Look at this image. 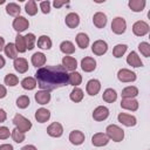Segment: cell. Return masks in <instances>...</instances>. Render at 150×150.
I'll return each instance as SVG.
<instances>
[{"label": "cell", "instance_id": "obj_1", "mask_svg": "<svg viewBox=\"0 0 150 150\" xmlns=\"http://www.w3.org/2000/svg\"><path fill=\"white\" fill-rule=\"evenodd\" d=\"M35 79L38 86L46 91H50L68 84V73L60 64L39 68L35 73Z\"/></svg>", "mask_w": 150, "mask_h": 150}, {"label": "cell", "instance_id": "obj_2", "mask_svg": "<svg viewBox=\"0 0 150 150\" xmlns=\"http://www.w3.org/2000/svg\"><path fill=\"white\" fill-rule=\"evenodd\" d=\"M105 131H107L105 135L108 136V138H110V139H112L115 142H121L124 138V131L120 127H117L115 124L108 125Z\"/></svg>", "mask_w": 150, "mask_h": 150}, {"label": "cell", "instance_id": "obj_3", "mask_svg": "<svg viewBox=\"0 0 150 150\" xmlns=\"http://www.w3.org/2000/svg\"><path fill=\"white\" fill-rule=\"evenodd\" d=\"M13 124L16 127V129L21 132H26L32 128V123L29 120H27L26 117H23L20 114H16L13 118Z\"/></svg>", "mask_w": 150, "mask_h": 150}, {"label": "cell", "instance_id": "obj_4", "mask_svg": "<svg viewBox=\"0 0 150 150\" xmlns=\"http://www.w3.org/2000/svg\"><path fill=\"white\" fill-rule=\"evenodd\" d=\"M125 28H127V22L123 18H115L111 22V29L115 34H123L125 32Z\"/></svg>", "mask_w": 150, "mask_h": 150}, {"label": "cell", "instance_id": "obj_5", "mask_svg": "<svg viewBox=\"0 0 150 150\" xmlns=\"http://www.w3.org/2000/svg\"><path fill=\"white\" fill-rule=\"evenodd\" d=\"M132 32L137 36H143V35L148 34V32H149V25L146 22H144V21H141V20L139 21H136L134 23V26H132Z\"/></svg>", "mask_w": 150, "mask_h": 150}, {"label": "cell", "instance_id": "obj_6", "mask_svg": "<svg viewBox=\"0 0 150 150\" xmlns=\"http://www.w3.org/2000/svg\"><path fill=\"white\" fill-rule=\"evenodd\" d=\"M117 77L121 82H132L136 80V74L129 69H121L117 73Z\"/></svg>", "mask_w": 150, "mask_h": 150}, {"label": "cell", "instance_id": "obj_7", "mask_svg": "<svg viewBox=\"0 0 150 150\" xmlns=\"http://www.w3.org/2000/svg\"><path fill=\"white\" fill-rule=\"evenodd\" d=\"M28 26H29V22H28V20H27L26 18H23V16H18V18H15L14 21H13V28H14L16 32H19V33L26 30V29L28 28Z\"/></svg>", "mask_w": 150, "mask_h": 150}, {"label": "cell", "instance_id": "obj_8", "mask_svg": "<svg viewBox=\"0 0 150 150\" xmlns=\"http://www.w3.org/2000/svg\"><path fill=\"white\" fill-rule=\"evenodd\" d=\"M91 50H93V53L96 54V55H103V54L108 50V45H107V42L103 41V40H97V41H95V42L93 43Z\"/></svg>", "mask_w": 150, "mask_h": 150}, {"label": "cell", "instance_id": "obj_9", "mask_svg": "<svg viewBox=\"0 0 150 150\" xmlns=\"http://www.w3.org/2000/svg\"><path fill=\"white\" fill-rule=\"evenodd\" d=\"M117 118H118V122H121V123L124 124L125 127H134V125L136 124V117L132 116V115L125 114V112L118 114Z\"/></svg>", "mask_w": 150, "mask_h": 150}, {"label": "cell", "instance_id": "obj_10", "mask_svg": "<svg viewBox=\"0 0 150 150\" xmlns=\"http://www.w3.org/2000/svg\"><path fill=\"white\" fill-rule=\"evenodd\" d=\"M108 142H109V138H108V136H107L105 134H103V132H97V134H95V135L93 136V138H91V143H93V145H95V146H103V145H107Z\"/></svg>", "mask_w": 150, "mask_h": 150}, {"label": "cell", "instance_id": "obj_11", "mask_svg": "<svg viewBox=\"0 0 150 150\" xmlns=\"http://www.w3.org/2000/svg\"><path fill=\"white\" fill-rule=\"evenodd\" d=\"M13 66H14V69L16 71H19L20 74H23V73H26L28 70V62L23 57H16V59H14Z\"/></svg>", "mask_w": 150, "mask_h": 150}, {"label": "cell", "instance_id": "obj_12", "mask_svg": "<svg viewBox=\"0 0 150 150\" xmlns=\"http://www.w3.org/2000/svg\"><path fill=\"white\" fill-rule=\"evenodd\" d=\"M108 116H109V110L107 107H103V105L97 107L93 112V117L95 121H103Z\"/></svg>", "mask_w": 150, "mask_h": 150}, {"label": "cell", "instance_id": "obj_13", "mask_svg": "<svg viewBox=\"0 0 150 150\" xmlns=\"http://www.w3.org/2000/svg\"><path fill=\"white\" fill-rule=\"evenodd\" d=\"M47 132L52 137H60L63 134V128L59 122H54L47 128Z\"/></svg>", "mask_w": 150, "mask_h": 150}, {"label": "cell", "instance_id": "obj_14", "mask_svg": "<svg viewBox=\"0 0 150 150\" xmlns=\"http://www.w3.org/2000/svg\"><path fill=\"white\" fill-rule=\"evenodd\" d=\"M81 67H82V69H83L84 71L90 73V71H93V70L96 68V61H95L93 57L87 56V57L82 59V61H81Z\"/></svg>", "mask_w": 150, "mask_h": 150}, {"label": "cell", "instance_id": "obj_15", "mask_svg": "<svg viewBox=\"0 0 150 150\" xmlns=\"http://www.w3.org/2000/svg\"><path fill=\"white\" fill-rule=\"evenodd\" d=\"M100 89H101V83H100L98 80H95L94 79V80L88 81V83H87V93L89 95L95 96L100 91Z\"/></svg>", "mask_w": 150, "mask_h": 150}, {"label": "cell", "instance_id": "obj_16", "mask_svg": "<svg viewBox=\"0 0 150 150\" xmlns=\"http://www.w3.org/2000/svg\"><path fill=\"white\" fill-rule=\"evenodd\" d=\"M62 67L66 70L74 71L76 69V67H77V62L71 56H63V59H62Z\"/></svg>", "mask_w": 150, "mask_h": 150}, {"label": "cell", "instance_id": "obj_17", "mask_svg": "<svg viewBox=\"0 0 150 150\" xmlns=\"http://www.w3.org/2000/svg\"><path fill=\"white\" fill-rule=\"evenodd\" d=\"M93 22L97 28H103L107 25V15L102 12H97L94 14Z\"/></svg>", "mask_w": 150, "mask_h": 150}, {"label": "cell", "instance_id": "obj_18", "mask_svg": "<svg viewBox=\"0 0 150 150\" xmlns=\"http://www.w3.org/2000/svg\"><path fill=\"white\" fill-rule=\"evenodd\" d=\"M69 141H70L73 144H75V145H80V144H82L83 141H84V135H83V132L80 131V130H74V131H71V132L69 134Z\"/></svg>", "mask_w": 150, "mask_h": 150}, {"label": "cell", "instance_id": "obj_19", "mask_svg": "<svg viewBox=\"0 0 150 150\" xmlns=\"http://www.w3.org/2000/svg\"><path fill=\"white\" fill-rule=\"evenodd\" d=\"M121 107L123 109L135 111V110L138 109V102L136 100H134V98H123L121 101Z\"/></svg>", "mask_w": 150, "mask_h": 150}, {"label": "cell", "instance_id": "obj_20", "mask_svg": "<svg viewBox=\"0 0 150 150\" xmlns=\"http://www.w3.org/2000/svg\"><path fill=\"white\" fill-rule=\"evenodd\" d=\"M49 117H50V112H49V110H47L45 108H40L35 112V120L39 123H45L46 121L49 120Z\"/></svg>", "mask_w": 150, "mask_h": 150}, {"label": "cell", "instance_id": "obj_21", "mask_svg": "<svg viewBox=\"0 0 150 150\" xmlns=\"http://www.w3.org/2000/svg\"><path fill=\"white\" fill-rule=\"evenodd\" d=\"M80 23V18L76 13H69L66 15V25L69 28H75Z\"/></svg>", "mask_w": 150, "mask_h": 150}, {"label": "cell", "instance_id": "obj_22", "mask_svg": "<svg viewBox=\"0 0 150 150\" xmlns=\"http://www.w3.org/2000/svg\"><path fill=\"white\" fill-rule=\"evenodd\" d=\"M35 101L39 104H47L50 101V94L46 90H40L35 94Z\"/></svg>", "mask_w": 150, "mask_h": 150}, {"label": "cell", "instance_id": "obj_23", "mask_svg": "<svg viewBox=\"0 0 150 150\" xmlns=\"http://www.w3.org/2000/svg\"><path fill=\"white\" fill-rule=\"evenodd\" d=\"M46 62V55L43 53H34L32 56V63L34 67H41Z\"/></svg>", "mask_w": 150, "mask_h": 150}, {"label": "cell", "instance_id": "obj_24", "mask_svg": "<svg viewBox=\"0 0 150 150\" xmlns=\"http://www.w3.org/2000/svg\"><path fill=\"white\" fill-rule=\"evenodd\" d=\"M127 62H128L130 66H132V67H142V66H143V63H142L139 56H138L135 52H131V53L127 56Z\"/></svg>", "mask_w": 150, "mask_h": 150}, {"label": "cell", "instance_id": "obj_25", "mask_svg": "<svg viewBox=\"0 0 150 150\" xmlns=\"http://www.w3.org/2000/svg\"><path fill=\"white\" fill-rule=\"evenodd\" d=\"M121 95H122L123 98H134L135 96L138 95V89L134 86H129V87H127L122 90Z\"/></svg>", "mask_w": 150, "mask_h": 150}, {"label": "cell", "instance_id": "obj_26", "mask_svg": "<svg viewBox=\"0 0 150 150\" xmlns=\"http://www.w3.org/2000/svg\"><path fill=\"white\" fill-rule=\"evenodd\" d=\"M76 43H77V46L80 48L86 49L88 47V45H89V38H88V35L84 34V33H79L76 35Z\"/></svg>", "mask_w": 150, "mask_h": 150}, {"label": "cell", "instance_id": "obj_27", "mask_svg": "<svg viewBox=\"0 0 150 150\" xmlns=\"http://www.w3.org/2000/svg\"><path fill=\"white\" fill-rule=\"evenodd\" d=\"M129 7L134 12H142L145 7V1L144 0H130Z\"/></svg>", "mask_w": 150, "mask_h": 150}, {"label": "cell", "instance_id": "obj_28", "mask_svg": "<svg viewBox=\"0 0 150 150\" xmlns=\"http://www.w3.org/2000/svg\"><path fill=\"white\" fill-rule=\"evenodd\" d=\"M102 97H103V100H104L105 102H108V103H112V102L116 101V98H117V94H116V91H115L114 89L108 88V89L104 90Z\"/></svg>", "mask_w": 150, "mask_h": 150}, {"label": "cell", "instance_id": "obj_29", "mask_svg": "<svg viewBox=\"0 0 150 150\" xmlns=\"http://www.w3.org/2000/svg\"><path fill=\"white\" fill-rule=\"evenodd\" d=\"M38 47L42 49H50L52 48V40L47 35H41L38 40Z\"/></svg>", "mask_w": 150, "mask_h": 150}, {"label": "cell", "instance_id": "obj_30", "mask_svg": "<svg viewBox=\"0 0 150 150\" xmlns=\"http://www.w3.org/2000/svg\"><path fill=\"white\" fill-rule=\"evenodd\" d=\"M4 50H5V54L9 57V59H16V54H18V50H16V47H15V43H7L5 47H4Z\"/></svg>", "mask_w": 150, "mask_h": 150}, {"label": "cell", "instance_id": "obj_31", "mask_svg": "<svg viewBox=\"0 0 150 150\" xmlns=\"http://www.w3.org/2000/svg\"><path fill=\"white\" fill-rule=\"evenodd\" d=\"M82 82V76L80 73L77 71H71L70 74H68V83H70L71 86H79Z\"/></svg>", "mask_w": 150, "mask_h": 150}, {"label": "cell", "instance_id": "obj_32", "mask_svg": "<svg viewBox=\"0 0 150 150\" xmlns=\"http://www.w3.org/2000/svg\"><path fill=\"white\" fill-rule=\"evenodd\" d=\"M6 12H7L9 15H12V16H16V18H18V15H19L20 12H21V8H20L19 5H16V4H14V2H9V4H7V6H6Z\"/></svg>", "mask_w": 150, "mask_h": 150}, {"label": "cell", "instance_id": "obj_33", "mask_svg": "<svg viewBox=\"0 0 150 150\" xmlns=\"http://www.w3.org/2000/svg\"><path fill=\"white\" fill-rule=\"evenodd\" d=\"M23 39H25L26 48H27L28 50L33 49V48H34V46H35V41H36L35 35H34L33 33H28L27 35H25V36H23Z\"/></svg>", "mask_w": 150, "mask_h": 150}, {"label": "cell", "instance_id": "obj_34", "mask_svg": "<svg viewBox=\"0 0 150 150\" xmlns=\"http://www.w3.org/2000/svg\"><path fill=\"white\" fill-rule=\"evenodd\" d=\"M15 47H16V50L19 53H25L27 50L26 48V45H25V39L22 35L18 34L16 38H15Z\"/></svg>", "mask_w": 150, "mask_h": 150}, {"label": "cell", "instance_id": "obj_35", "mask_svg": "<svg viewBox=\"0 0 150 150\" xmlns=\"http://www.w3.org/2000/svg\"><path fill=\"white\" fill-rule=\"evenodd\" d=\"M60 49L64 54H73L75 52V47H74V45L70 41H63L60 45Z\"/></svg>", "mask_w": 150, "mask_h": 150}, {"label": "cell", "instance_id": "obj_36", "mask_svg": "<svg viewBox=\"0 0 150 150\" xmlns=\"http://www.w3.org/2000/svg\"><path fill=\"white\" fill-rule=\"evenodd\" d=\"M21 86L23 89L26 90H32L36 87V81L33 79V77H26L21 81Z\"/></svg>", "mask_w": 150, "mask_h": 150}, {"label": "cell", "instance_id": "obj_37", "mask_svg": "<svg viewBox=\"0 0 150 150\" xmlns=\"http://www.w3.org/2000/svg\"><path fill=\"white\" fill-rule=\"evenodd\" d=\"M82 98H83V91L80 88L75 87L70 93V100L74 102H80L82 101Z\"/></svg>", "mask_w": 150, "mask_h": 150}, {"label": "cell", "instance_id": "obj_38", "mask_svg": "<svg viewBox=\"0 0 150 150\" xmlns=\"http://www.w3.org/2000/svg\"><path fill=\"white\" fill-rule=\"evenodd\" d=\"M25 8H26V13H27L28 15H35V14L38 13V7H36V4H35L34 0H29V1L26 4Z\"/></svg>", "mask_w": 150, "mask_h": 150}, {"label": "cell", "instance_id": "obj_39", "mask_svg": "<svg viewBox=\"0 0 150 150\" xmlns=\"http://www.w3.org/2000/svg\"><path fill=\"white\" fill-rule=\"evenodd\" d=\"M127 49H128L127 45H117V46H115L114 49H112V55H114L115 57H121V56L127 52Z\"/></svg>", "mask_w": 150, "mask_h": 150}, {"label": "cell", "instance_id": "obj_40", "mask_svg": "<svg viewBox=\"0 0 150 150\" xmlns=\"http://www.w3.org/2000/svg\"><path fill=\"white\" fill-rule=\"evenodd\" d=\"M5 83H6L7 86L14 87V86H16V84L19 83V79H18V76L14 75V74H7V75L5 76Z\"/></svg>", "mask_w": 150, "mask_h": 150}, {"label": "cell", "instance_id": "obj_41", "mask_svg": "<svg viewBox=\"0 0 150 150\" xmlns=\"http://www.w3.org/2000/svg\"><path fill=\"white\" fill-rule=\"evenodd\" d=\"M29 103H30L29 97L26 96V95H22V96L18 97V100H16V105H18L19 108H21V109L27 108V107L29 105Z\"/></svg>", "mask_w": 150, "mask_h": 150}, {"label": "cell", "instance_id": "obj_42", "mask_svg": "<svg viewBox=\"0 0 150 150\" xmlns=\"http://www.w3.org/2000/svg\"><path fill=\"white\" fill-rule=\"evenodd\" d=\"M11 135H12L13 141L16 142V143H21V142L25 141V132L19 131L16 128H15L14 130H12V134H11Z\"/></svg>", "mask_w": 150, "mask_h": 150}, {"label": "cell", "instance_id": "obj_43", "mask_svg": "<svg viewBox=\"0 0 150 150\" xmlns=\"http://www.w3.org/2000/svg\"><path fill=\"white\" fill-rule=\"evenodd\" d=\"M138 49L139 52L145 56V57H149L150 56V45L148 42H141L138 45Z\"/></svg>", "mask_w": 150, "mask_h": 150}, {"label": "cell", "instance_id": "obj_44", "mask_svg": "<svg viewBox=\"0 0 150 150\" xmlns=\"http://www.w3.org/2000/svg\"><path fill=\"white\" fill-rule=\"evenodd\" d=\"M11 135V131L7 127H0V139H6Z\"/></svg>", "mask_w": 150, "mask_h": 150}, {"label": "cell", "instance_id": "obj_45", "mask_svg": "<svg viewBox=\"0 0 150 150\" xmlns=\"http://www.w3.org/2000/svg\"><path fill=\"white\" fill-rule=\"evenodd\" d=\"M40 8H41V11L45 14L49 13V11H50V2L49 1H41L40 2Z\"/></svg>", "mask_w": 150, "mask_h": 150}, {"label": "cell", "instance_id": "obj_46", "mask_svg": "<svg viewBox=\"0 0 150 150\" xmlns=\"http://www.w3.org/2000/svg\"><path fill=\"white\" fill-rule=\"evenodd\" d=\"M6 117H7V114H6V111H5L4 109H0V123L5 122Z\"/></svg>", "mask_w": 150, "mask_h": 150}, {"label": "cell", "instance_id": "obj_47", "mask_svg": "<svg viewBox=\"0 0 150 150\" xmlns=\"http://www.w3.org/2000/svg\"><path fill=\"white\" fill-rule=\"evenodd\" d=\"M6 94H7L6 88H5L2 84H0V98H4V97L6 96Z\"/></svg>", "mask_w": 150, "mask_h": 150}, {"label": "cell", "instance_id": "obj_48", "mask_svg": "<svg viewBox=\"0 0 150 150\" xmlns=\"http://www.w3.org/2000/svg\"><path fill=\"white\" fill-rule=\"evenodd\" d=\"M64 4H68V2H67V1H56V0H55V1L53 2V5H54V6L56 7V8H59V7L63 6Z\"/></svg>", "mask_w": 150, "mask_h": 150}, {"label": "cell", "instance_id": "obj_49", "mask_svg": "<svg viewBox=\"0 0 150 150\" xmlns=\"http://www.w3.org/2000/svg\"><path fill=\"white\" fill-rule=\"evenodd\" d=\"M0 150H13V146L11 144H2L0 145Z\"/></svg>", "mask_w": 150, "mask_h": 150}, {"label": "cell", "instance_id": "obj_50", "mask_svg": "<svg viewBox=\"0 0 150 150\" xmlns=\"http://www.w3.org/2000/svg\"><path fill=\"white\" fill-rule=\"evenodd\" d=\"M21 150H36V148L34 145H25L21 148Z\"/></svg>", "mask_w": 150, "mask_h": 150}, {"label": "cell", "instance_id": "obj_51", "mask_svg": "<svg viewBox=\"0 0 150 150\" xmlns=\"http://www.w3.org/2000/svg\"><path fill=\"white\" fill-rule=\"evenodd\" d=\"M4 47H5V40H4V38L0 36V52L4 49Z\"/></svg>", "mask_w": 150, "mask_h": 150}, {"label": "cell", "instance_id": "obj_52", "mask_svg": "<svg viewBox=\"0 0 150 150\" xmlns=\"http://www.w3.org/2000/svg\"><path fill=\"white\" fill-rule=\"evenodd\" d=\"M4 66H5V59H4V57L1 56V54H0V69H1Z\"/></svg>", "mask_w": 150, "mask_h": 150}, {"label": "cell", "instance_id": "obj_53", "mask_svg": "<svg viewBox=\"0 0 150 150\" xmlns=\"http://www.w3.org/2000/svg\"><path fill=\"white\" fill-rule=\"evenodd\" d=\"M4 2H5L4 0H0V4H4Z\"/></svg>", "mask_w": 150, "mask_h": 150}]
</instances>
